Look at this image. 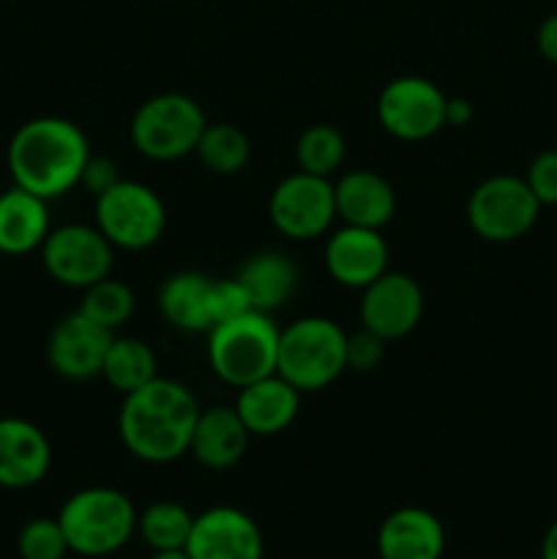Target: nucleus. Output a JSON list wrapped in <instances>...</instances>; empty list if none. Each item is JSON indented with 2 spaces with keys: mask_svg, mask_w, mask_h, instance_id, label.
<instances>
[{
  "mask_svg": "<svg viewBox=\"0 0 557 559\" xmlns=\"http://www.w3.org/2000/svg\"><path fill=\"white\" fill-rule=\"evenodd\" d=\"M87 158L91 145L85 131L71 120L52 115L22 123L5 151L14 186L47 202L80 186Z\"/></svg>",
  "mask_w": 557,
  "mask_h": 559,
  "instance_id": "f257e3e1",
  "label": "nucleus"
},
{
  "mask_svg": "<svg viewBox=\"0 0 557 559\" xmlns=\"http://www.w3.org/2000/svg\"><path fill=\"white\" fill-rule=\"evenodd\" d=\"M197 415H200V407L189 388L156 377L123 396L118 415L120 440L126 451L140 462H178L189 453Z\"/></svg>",
  "mask_w": 557,
  "mask_h": 559,
  "instance_id": "f03ea898",
  "label": "nucleus"
},
{
  "mask_svg": "<svg viewBox=\"0 0 557 559\" xmlns=\"http://www.w3.org/2000/svg\"><path fill=\"white\" fill-rule=\"evenodd\" d=\"M347 369V333L328 317H300L278 331L276 374L300 393L336 382Z\"/></svg>",
  "mask_w": 557,
  "mask_h": 559,
  "instance_id": "7ed1b4c3",
  "label": "nucleus"
},
{
  "mask_svg": "<svg viewBox=\"0 0 557 559\" xmlns=\"http://www.w3.org/2000/svg\"><path fill=\"white\" fill-rule=\"evenodd\" d=\"M69 549L80 557H109L137 533L134 502L109 486L80 489L58 513Z\"/></svg>",
  "mask_w": 557,
  "mask_h": 559,
  "instance_id": "20e7f679",
  "label": "nucleus"
},
{
  "mask_svg": "<svg viewBox=\"0 0 557 559\" xmlns=\"http://www.w3.org/2000/svg\"><path fill=\"white\" fill-rule=\"evenodd\" d=\"M208 360L218 380L233 388L276 374L278 328L265 311H249L208 331Z\"/></svg>",
  "mask_w": 557,
  "mask_h": 559,
  "instance_id": "39448f33",
  "label": "nucleus"
},
{
  "mask_svg": "<svg viewBox=\"0 0 557 559\" xmlns=\"http://www.w3.org/2000/svg\"><path fill=\"white\" fill-rule=\"evenodd\" d=\"M208 120L200 104L183 93H158L137 107L131 142L151 162H178L197 151Z\"/></svg>",
  "mask_w": 557,
  "mask_h": 559,
  "instance_id": "423d86ee",
  "label": "nucleus"
},
{
  "mask_svg": "<svg viewBox=\"0 0 557 559\" xmlns=\"http://www.w3.org/2000/svg\"><path fill=\"white\" fill-rule=\"evenodd\" d=\"M96 227L115 249H151L167 229L164 202L140 180H118L96 197Z\"/></svg>",
  "mask_w": 557,
  "mask_h": 559,
  "instance_id": "0eeeda50",
  "label": "nucleus"
},
{
  "mask_svg": "<svg viewBox=\"0 0 557 559\" xmlns=\"http://www.w3.org/2000/svg\"><path fill=\"white\" fill-rule=\"evenodd\" d=\"M541 205L528 180L517 175H495L473 189L467 200V222L478 238L489 243H511L528 235L538 222Z\"/></svg>",
  "mask_w": 557,
  "mask_h": 559,
  "instance_id": "6e6552de",
  "label": "nucleus"
},
{
  "mask_svg": "<svg viewBox=\"0 0 557 559\" xmlns=\"http://www.w3.org/2000/svg\"><path fill=\"white\" fill-rule=\"evenodd\" d=\"M112 249L98 227L63 224L49 229L42 243V262L49 276L71 289H85L112 271Z\"/></svg>",
  "mask_w": 557,
  "mask_h": 559,
  "instance_id": "1a4fd4ad",
  "label": "nucleus"
},
{
  "mask_svg": "<svg viewBox=\"0 0 557 559\" xmlns=\"http://www.w3.org/2000/svg\"><path fill=\"white\" fill-rule=\"evenodd\" d=\"M448 96L426 76H399L380 91L377 120L391 136L420 142L446 126Z\"/></svg>",
  "mask_w": 557,
  "mask_h": 559,
  "instance_id": "9d476101",
  "label": "nucleus"
},
{
  "mask_svg": "<svg viewBox=\"0 0 557 559\" xmlns=\"http://www.w3.org/2000/svg\"><path fill=\"white\" fill-rule=\"evenodd\" d=\"M268 216L273 227L289 240H315L336 218L333 183L309 173H295L273 189L268 200Z\"/></svg>",
  "mask_w": 557,
  "mask_h": 559,
  "instance_id": "9b49d317",
  "label": "nucleus"
},
{
  "mask_svg": "<svg viewBox=\"0 0 557 559\" xmlns=\"http://www.w3.org/2000/svg\"><path fill=\"white\" fill-rule=\"evenodd\" d=\"M360 293V322L386 342L410 336L424 317V289L407 273L386 271Z\"/></svg>",
  "mask_w": 557,
  "mask_h": 559,
  "instance_id": "f8f14e48",
  "label": "nucleus"
},
{
  "mask_svg": "<svg viewBox=\"0 0 557 559\" xmlns=\"http://www.w3.org/2000/svg\"><path fill=\"white\" fill-rule=\"evenodd\" d=\"M183 551L191 559H262L265 540L249 513L216 506L194 516Z\"/></svg>",
  "mask_w": 557,
  "mask_h": 559,
  "instance_id": "ddd939ff",
  "label": "nucleus"
},
{
  "mask_svg": "<svg viewBox=\"0 0 557 559\" xmlns=\"http://www.w3.org/2000/svg\"><path fill=\"white\" fill-rule=\"evenodd\" d=\"M115 333L87 320L80 309L52 328L47 342V360L55 374L66 380H93L102 374L104 355Z\"/></svg>",
  "mask_w": 557,
  "mask_h": 559,
  "instance_id": "4468645a",
  "label": "nucleus"
},
{
  "mask_svg": "<svg viewBox=\"0 0 557 559\" xmlns=\"http://www.w3.org/2000/svg\"><path fill=\"white\" fill-rule=\"evenodd\" d=\"M325 267L342 287L364 289L388 271V243L380 229L344 224L328 238Z\"/></svg>",
  "mask_w": 557,
  "mask_h": 559,
  "instance_id": "2eb2a0df",
  "label": "nucleus"
},
{
  "mask_svg": "<svg viewBox=\"0 0 557 559\" xmlns=\"http://www.w3.org/2000/svg\"><path fill=\"white\" fill-rule=\"evenodd\" d=\"M52 467V445L36 424L25 418H0V486L31 489Z\"/></svg>",
  "mask_w": 557,
  "mask_h": 559,
  "instance_id": "dca6fc26",
  "label": "nucleus"
},
{
  "mask_svg": "<svg viewBox=\"0 0 557 559\" xmlns=\"http://www.w3.org/2000/svg\"><path fill=\"white\" fill-rule=\"evenodd\" d=\"M235 413L251 437H276L295 424L300 413V391L284 377L268 374L251 385L238 388Z\"/></svg>",
  "mask_w": 557,
  "mask_h": 559,
  "instance_id": "f3484780",
  "label": "nucleus"
},
{
  "mask_svg": "<svg viewBox=\"0 0 557 559\" xmlns=\"http://www.w3.org/2000/svg\"><path fill=\"white\" fill-rule=\"evenodd\" d=\"M442 551L446 530L426 508H399L377 530L380 559H440Z\"/></svg>",
  "mask_w": 557,
  "mask_h": 559,
  "instance_id": "a211bd4d",
  "label": "nucleus"
},
{
  "mask_svg": "<svg viewBox=\"0 0 557 559\" xmlns=\"http://www.w3.org/2000/svg\"><path fill=\"white\" fill-rule=\"evenodd\" d=\"M336 218L366 229H382L396 211L393 186L371 169H353L333 183Z\"/></svg>",
  "mask_w": 557,
  "mask_h": 559,
  "instance_id": "6ab92c4d",
  "label": "nucleus"
},
{
  "mask_svg": "<svg viewBox=\"0 0 557 559\" xmlns=\"http://www.w3.org/2000/svg\"><path fill=\"white\" fill-rule=\"evenodd\" d=\"M249 429L244 426L235 407L218 404V407L200 409L191 435L189 453L208 469H229L244 459L249 448Z\"/></svg>",
  "mask_w": 557,
  "mask_h": 559,
  "instance_id": "aec40b11",
  "label": "nucleus"
},
{
  "mask_svg": "<svg viewBox=\"0 0 557 559\" xmlns=\"http://www.w3.org/2000/svg\"><path fill=\"white\" fill-rule=\"evenodd\" d=\"M49 229L47 200L20 186L0 194V254L22 257L42 249Z\"/></svg>",
  "mask_w": 557,
  "mask_h": 559,
  "instance_id": "412c9836",
  "label": "nucleus"
},
{
  "mask_svg": "<svg viewBox=\"0 0 557 559\" xmlns=\"http://www.w3.org/2000/svg\"><path fill=\"white\" fill-rule=\"evenodd\" d=\"M211 287L213 278L202 276V273H173L158 289V311L169 325L183 333L211 331Z\"/></svg>",
  "mask_w": 557,
  "mask_h": 559,
  "instance_id": "4be33fe9",
  "label": "nucleus"
},
{
  "mask_svg": "<svg viewBox=\"0 0 557 559\" xmlns=\"http://www.w3.org/2000/svg\"><path fill=\"white\" fill-rule=\"evenodd\" d=\"M235 278L244 284L254 311L265 314L282 309L298 289V267L282 251H260L249 257Z\"/></svg>",
  "mask_w": 557,
  "mask_h": 559,
  "instance_id": "5701e85b",
  "label": "nucleus"
},
{
  "mask_svg": "<svg viewBox=\"0 0 557 559\" xmlns=\"http://www.w3.org/2000/svg\"><path fill=\"white\" fill-rule=\"evenodd\" d=\"M102 377L118 393L129 396L137 388L156 380V355L145 342L131 336H112L107 355H104Z\"/></svg>",
  "mask_w": 557,
  "mask_h": 559,
  "instance_id": "b1692460",
  "label": "nucleus"
},
{
  "mask_svg": "<svg viewBox=\"0 0 557 559\" xmlns=\"http://www.w3.org/2000/svg\"><path fill=\"white\" fill-rule=\"evenodd\" d=\"M191 524H194V516L189 513V508L173 500H158L147 506L142 513H137V535L153 551L186 549Z\"/></svg>",
  "mask_w": 557,
  "mask_h": 559,
  "instance_id": "393cba45",
  "label": "nucleus"
},
{
  "mask_svg": "<svg viewBox=\"0 0 557 559\" xmlns=\"http://www.w3.org/2000/svg\"><path fill=\"white\" fill-rule=\"evenodd\" d=\"M197 158L213 175H238L249 164V136L233 123H208L197 142Z\"/></svg>",
  "mask_w": 557,
  "mask_h": 559,
  "instance_id": "a878e982",
  "label": "nucleus"
},
{
  "mask_svg": "<svg viewBox=\"0 0 557 559\" xmlns=\"http://www.w3.org/2000/svg\"><path fill=\"white\" fill-rule=\"evenodd\" d=\"M347 156V142L336 126L315 123L298 136L295 142V162L300 173L317 175V178H331Z\"/></svg>",
  "mask_w": 557,
  "mask_h": 559,
  "instance_id": "bb28decb",
  "label": "nucleus"
},
{
  "mask_svg": "<svg viewBox=\"0 0 557 559\" xmlns=\"http://www.w3.org/2000/svg\"><path fill=\"white\" fill-rule=\"evenodd\" d=\"M82 293L85 295H82L80 311L87 320L96 322V325L107 328V331L115 333L134 314V293L123 282H118V278L107 276L85 287Z\"/></svg>",
  "mask_w": 557,
  "mask_h": 559,
  "instance_id": "cd10ccee",
  "label": "nucleus"
},
{
  "mask_svg": "<svg viewBox=\"0 0 557 559\" xmlns=\"http://www.w3.org/2000/svg\"><path fill=\"white\" fill-rule=\"evenodd\" d=\"M16 551L22 559H63L69 555V540L58 519H31L16 535Z\"/></svg>",
  "mask_w": 557,
  "mask_h": 559,
  "instance_id": "c85d7f7f",
  "label": "nucleus"
},
{
  "mask_svg": "<svg viewBox=\"0 0 557 559\" xmlns=\"http://www.w3.org/2000/svg\"><path fill=\"white\" fill-rule=\"evenodd\" d=\"M254 311L249 295H246L244 284L238 278H222V282H213L211 287V317L213 325L218 322L235 320V317H244Z\"/></svg>",
  "mask_w": 557,
  "mask_h": 559,
  "instance_id": "c756f323",
  "label": "nucleus"
},
{
  "mask_svg": "<svg viewBox=\"0 0 557 559\" xmlns=\"http://www.w3.org/2000/svg\"><path fill=\"white\" fill-rule=\"evenodd\" d=\"M530 191L538 200V205H557V147H546L530 162L528 175Z\"/></svg>",
  "mask_w": 557,
  "mask_h": 559,
  "instance_id": "7c9ffc66",
  "label": "nucleus"
},
{
  "mask_svg": "<svg viewBox=\"0 0 557 559\" xmlns=\"http://www.w3.org/2000/svg\"><path fill=\"white\" fill-rule=\"evenodd\" d=\"M386 338L377 336L369 328H360L358 333L347 336V369L353 371H375L386 358Z\"/></svg>",
  "mask_w": 557,
  "mask_h": 559,
  "instance_id": "2f4dec72",
  "label": "nucleus"
},
{
  "mask_svg": "<svg viewBox=\"0 0 557 559\" xmlns=\"http://www.w3.org/2000/svg\"><path fill=\"white\" fill-rule=\"evenodd\" d=\"M118 180H123V178H120V175H118V167H115L112 158L91 156V158H87L85 173H82L80 183L85 186V189L91 191L93 197H98V194H104V191L112 189V186L118 183Z\"/></svg>",
  "mask_w": 557,
  "mask_h": 559,
  "instance_id": "473e14b6",
  "label": "nucleus"
},
{
  "mask_svg": "<svg viewBox=\"0 0 557 559\" xmlns=\"http://www.w3.org/2000/svg\"><path fill=\"white\" fill-rule=\"evenodd\" d=\"M535 44H538V52L544 55L552 66H557V11L541 22L538 33H535Z\"/></svg>",
  "mask_w": 557,
  "mask_h": 559,
  "instance_id": "72a5a7b5",
  "label": "nucleus"
},
{
  "mask_svg": "<svg viewBox=\"0 0 557 559\" xmlns=\"http://www.w3.org/2000/svg\"><path fill=\"white\" fill-rule=\"evenodd\" d=\"M470 118H473V107L467 98H448L446 126H467Z\"/></svg>",
  "mask_w": 557,
  "mask_h": 559,
  "instance_id": "f704fd0d",
  "label": "nucleus"
},
{
  "mask_svg": "<svg viewBox=\"0 0 557 559\" xmlns=\"http://www.w3.org/2000/svg\"><path fill=\"white\" fill-rule=\"evenodd\" d=\"M541 559H557V519L549 524L541 540Z\"/></svg>",
  "mask_w": 557,
  "mask_h": 559,
  "instance_id": "c9c22d12",
  "label": "nucleus"
},
{
  "mask_svg": "<svg viewBox=\"0 0 557 559\" xmlns=\"http://www.w3.org/2000/svg\"><path fill=\"white\" fill-rule=\"evenodd\" d=\"M151 559H191V557L180 549V551H153Z\"/></svg>",
  "mask_w": 557,
  "mask_h": 559,
  "instance_id": "e433bc0d",
  "label": "nucleus"
}]
</instances>
